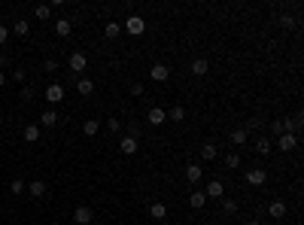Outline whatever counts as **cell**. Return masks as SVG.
<instances>
[{
	"label": "cell",
	"instance_id": "60d3db41",
	"mask_svg": "<svg viewBox=\"0 0 304 225\" xmlns=\"http://www.w3.org/2000/svg\"><path fill=\"white\" fill-rule=\"evenodd\" d=\"M246 225H262V222H256V219H253V222H246Z\"/></svg>",
	"mask_w": 304,
	"mask_h": 225
},
{
	"label": "cell",
	"instance_id": "2e32d148",
	"mask_svg": "<svg viewBox=\"0 0 304 225\" xmlns=\"http://www.w3.org/2000/svg\"><path fill=\"white\" fill-rule=\"evenodd\" d=\"M40 125H43V128H55V125H58V112H55V110H43Z\"/></svg>",
	"mask_w": 304,
	"mask_h": 225
},
{
	"label": "cell",
	"instance_id": "7a4b0ae2",
	"mask_svg": "<svg viewBox=\"0 0 304 225\" xmlns=\"http://www.w3.org/2000/svg\"><path fill=\"white\" fill-rule=\"evenodd\" d=\"M274 146L280 152H295L298 149V137H295V134H280V137L274 140Z\"/></svg>",
	"mask_w": 304,
	"mask_h": 225
},
{
	"label": "cell",
	"instance_id": "f546056e",
	"mask_svg": "<svg viewBox=\"0 0 304 225\" xmlns=\"http://www.w3.org/2000/svg\"><path fill=\"white\" fill-rule=\"evenodd\" d=\"M222 210L225 213H238V201L234 198H222Z\"/></svg>",
	"mask_w": 304,
	"mask_h": 225
},
{
	"label": "cell",
	"instance_id": "ffe728a7",
	"mask_svg": "<svg viewBox=\"0 0 304 225\" xmlns=\"http://www.w3.org/2000/svg\"><path fill=\"white\" fill-rule=\"evenodd\" d=\"M21 137H25V143H37L40 140V125H25Z\"/></svg>",
	"mask_w": 304,
	"mask_h": 225
},
{
	"label": "cell",
	"instance_id": "d4e9b609",
	"mask_svg": "<svg viewBox=\"0 0 304 225\" xmlns=\"http://www.w3.org/2000/svg\"><path fill=\"white\" fill-rule=\"evenodd\" d=\"M97 131H100V122H97V119H88V122H82V134H85V137H95Z\"/></svg>",
	"mask_w": 304,
	"mask_h": 225
},
{
	"label": "cell",
	"instance_id": "4316f807",
	"mask_svg": "<svg viewBox=\"0 0 304 225\" xmlns=\"http://www.w3.org/2000/svg\"><path fill=\"white\" fill-rule=\"evenodd\" d=\"M13 33H16V37H28V33H31V25H28L25 18H18L16 25H13Z\"/></svg>",
	"mask_w": 304,
	"mask_h": 225
},
{
	"label": "cell",
	"instance_id": "6da1fadb",
	"mask_svg": "<svg viewBox=\"0 0 304 225\" xmlns=\"http://www.w3.org/2000/svg\"><path fill=\"white\" fill-rule=\"evenodd\" d=\"M122 31H128L131 37H140V33L146 31V21H143V16H128V21L122 25Z\"/></svg>",
	"mask_w": 304,
	"mask_h": 225
},
{
	"label": "cell",
	"instance_id": "4dcf8cb0",
	"mask_svg": "<svg viewBox=\"0 0 304 225\" xmlns=\"http://www.w3.org/2000/svg\"><path fill=\"white\" fill-rule=\"evenodd\" d=\"M9 189H13V195H21V192H28V186L21 183V179H13V183H9Z\"/></svg>",
	"mask_w": 304,
	"mask_h": 225
},
{
	"label": "cell",
	"instance_id": "f35d334b",
	"mask_svg": "<svg viewBox=\"0 0 304 225\" xmlns=\"http://www.w3.org/2000/svg\"><path fill=\"white\" fill-rule=\"evenodd\" d=\"M6 80H9V76H6V73H0V88H3V85H6Z\"/></svg>",
	"mask_w": 304,
	"mask_h": 225
},
{
	"label": "cell",
	"instance_id": "7402d4cb",
	"mask_svg": "<svg viewBox=\"0 0 304 225\" xmlns=\"http://www.w3.org/2000/svg\"><path fill=\"white\" fill-rule=\"evenodd\" d=\"M253 149H256L258 155H268V152H271V149H274V143H271V140H268V137H258V140H256V146H253Z\"/></svg>",
	"mask_w": 304,
	"mask_h": 225
},
{
	"label": "cell",
	"instance_id": "ac0fdd59",
	"mask_svg": "<svg viewBox=\"0 0 304 225\" xmlns=\"http://www.w3.org/2000/svg\"><path fill=\"white\" fill-rule=\"evenodd\" d=\"M201 177H204V171H201V164H189L186 167V179H189V183H201Z\"/></svg>",
	"mask_w": 304,
	"mask_h": 225
},
{
	"label": "cell",
	"instance_id": "ab89813d",
	"mask_svg": "<svg viewBox=\"0 0 304 225\" xmlns=\"http://www.w3.org/2000/svg\"><path fill=\"white\" fill-rule=\"evenodd\" d=\"M3 64H6V55H3V52H0V67H3Z\"/></svg>",
	"mask_w": 304,
	"mask_h": 225
},
{
	"label": "cell",
	"instance_id": "8fae6325",
	"mask_svg": "<svg viewBox=\"0 0 304 225\" xmlns=\"http://www.w3.org/2000/svg\"><path fill=\"white\" fill-rule=\"evenodd\" d=\"M119 149H122V155H134L140 149V143H137V137H131V134H125V137L119 140Z\"/></svg>",
	"mask_w": 304,
	"mask_h": 225
},
{
	"label": "cell",
	"instance_id": "4fadbf2b",
	"mask_svg": "<svg viewBox=\"0 0 304 225\" xmlns=\"http://www.w3.org/2000/svg\"><path fill=\"white\" fill-rule=\"evenodd\" d=\"M149 216H152L155 222H164V219H167V207H164V201H155V204L149 207Z\"/></svg>",
	"mask_w": 304,
	"mask_h": 225
},
{
	"label": "cell",
	"instance_id": "836d02e7",
	"mask_svg": "<svg viewBox=\"0 0 304 225\" xmlns=\"http://www.w3.org/2000/svg\"><path fill=\"white\" fill-rule=\"evenodd\" d=\"M43 70H46V73H55V70H58V61H55V58H46V61H43Z\"/></svg>",
	"mask_w": 304,
	"mask_h": 225
},
{
	"label": "cell",
	"instance_id": "9c48e42d",
	"mask_svg": "<svg viewBox=\"0 0 304 225\" xmlns=\"http://www.w3.org/2000/svg\"><path fill=\"white\" fill-rule=\"evenodd\" d=\"M146 122H149V125H164L167 122V110L164 107H152L149 112H146Z\"/></svg>",
	"mask_w": 304,
	"mask_h": 225
},
{
	"label": "cell",
	"instance_id": "8d00e7d4",
	"mask_svg": "<svg viewBox=\"0 0 304 225\" xmlns=\"http://www.w3.org/2000/svg\"><path fill=\"white\" fill-rule=\"evenodd\" d=\"M131 95H134V97H143V85L134 82V85H131Z\"/></svg>",
	"mask_w": 304,
	"mask_h": 225
},
{
	"label": "cell",
	"instance_id": "9a60e30c",
	"mask_svg": "<svg viewBox=\"0 0 304 225\" xmlns=\"http://www.w3.org/2000/svg\"><path fill=\"white\" fill-rule=\"evenodd\" d=\"M210 73V61L207 58H195L192 61V76H207Z\"/></svg>",
	"mask_w": 304,
	"mask_h": 225
},
{
	"label": "cell",
	"instance_id": "f1b7e54d",
	"mask_svg": "<svg viewBox=\"0 0 304 225\" xmlns=\"http://www.w3.org/2000/svg\"><path fill=\"white\" fill-rule=\"evenodd\" d=\"M225 167H228V171H238L240 167V152H228L225 155Z\"/></svg>",
	"mask_w": 304,
	"mask_h": 225
},
{
	"label": "cell",
	"instance_id": "e575fe53",
	"mask_svg": "<svg viewBox=\"0 0 304 225\" xmlns=\"http://www.w3.org/2000/svg\"><path fill=\"white\" fill-rule=\"evenodd\" d=\"M25 76H28V73H25V67H18L16 73H9V80H13V82H25Z\"/></svg>",
	"mask_w": 304,
	"mask_h": 225
},
{
	"label": "cell",
	"instance_id": "1f68e13d",
	"mask_svg": "<svg viewBox=\"0 0 304 225\" xmlns=\"http://www.w3.org/2000/svg\"><path fill=\"white\" fill-rule=\"evenodd\" d=\"M280 25H283L286 31H292V28H295V16H286L283 13V16H280Z\"/></svg>",
	"mask_w": 304,
	"mask_h": 225
},
{
	"label": "cell",
	"instance_id": "b9f144b4",
	"mask_svg": "<svg viewBox=\"0 0 304 225\" xmlns=\"http://www.w3.org/2000/svg\"><path fill=\"white\" fill-rule=\"evenodd\" d=\"M88 225H95V222H88Z\"/></svg>",
	"mask_w": 304,
	"mask_h": 225
},
{
	"label": "cell",
	"instance_id": "603a6c76",
	"mask_svg": "<svg viewBox=\"0 0 304 225\" xmlns=\"http://www.w3.org/2000/svg\"><path fill=\"white\" fill-rule=\"evenodd\" d=\"M33 16H37L40 21H49V18H52V6H49V3H40V6H33Z\"/></svg>",
	"mask_w": 304,
	"mask_h": 225
},
{
	"label": "cell",
	"instance_id": "83f0119b",
	"mask_svg": "<svg viewBox=\"0 0 304 225\" xmlns=\"http://www.w3.org/2000/svg\"><path fill=\"white\" fill-rule=\"evenodd\" d=\"M119 33H122V25H119V21H110V25L104 28V37H107V40H116Z\"/></svg>",
	"mask_w": 304,
	"mask_h": 225
},
{
	"label": "cell",
	"instance_id": "d6986e66",
	"mask_svg": "<svg viewBox=\"0 0 304 225\" xmlns=\"http://www.w3.org/2000/svg\"><path fill=\"white\" fill-rule=\"evenodd\" d=\"M28 192L33 198H46V183H43V179H33V183H28Z\"/></svg>",
	"mask_w": 304,
	"mask_h": 225
},
{
	"label": "cell",
	"instance_id": "484cf974",
	"mask_svg": "<svg viewBox=\"0 0 304 225\" xmlns=\"http://www.w3.org/2000/svg\"><path fill=\"white\" fill-rule=\"evenodd\" d=\"M246 140H250V131H246V128H234V134H231V143H234V146H243Z\"/></svg>",
	"mask_w": 304,
	"mask_h": 225
},
{
	"label": "cell",
	"instance_id": "3957f363",
	"mask_svg": "<svg viewBox=\"0 0 304 225\" xmlns=\"http://www.w3.org/2000/svg\"><path fill=\"white\" fill-rule=\"evenodd\" d=\"M67 67H70V73H85V67H88L85 52H73L70 58H67Z\"/></svg>",
	"mask_w": 304,
	"mask_h": 225
},
{
	"label": "cell",
	"instance_id": "cb8c5ba5",
	"mask_svg": "<svg viewBox=\"0 0 304 225\" xmlns=\"http://www.w3.org/2000/svg\"><path fill=\"white\" fill-rule=\"evenodd\" d=\"M186 119V107H171V110H167V122H183Z\"/></svg>",
	"mask_w": 304,
	"mask_h": 225
},
{
	"label": "cell",
	"instance_id": "7c38bea8",
	"mask_svg": "<svg viewBox=\"0 0 304 225\" xmlns=\"http://www.w3.org/2000/svg\"><path fill=\"white\" fill-rule=\"evenodd\" d=\"M76 92H80L82 97H88V95L95 92V80H92V76H80V82H76Z\"/></svg>",
	"mask_w": 304,
	"mask_h": 225
},
{
	"label": "cell",
	"instance_id": "5b68a950",
	"mask_svg": "<svg viewBox=\"0 0 304 225\" xmlns=\"http://www.w3.org/2000/svg\"><path fill=\"white\" fill-rule=\"evenodd\" d=\"M204 195H207V201H210V198H213V201L225 198V183H222V179H210L207 189H204Z\"/></svg>",
	"mask_w": 304,
	"mask_h": 225
},
{
	"label": "cell",
	"instance_id": "e0dca14e",
	"mask_svg": "<svg viewBox=\"0 0 304 225\" xmlns=\"http://www.w3.org/2000/svg\"><path fill=\"white\" fill-rule=\"evenodd\" d=\"M216 155H219V146L213 143V140L201 146V159H204V161H213V159H216Z\"/></svg>",
	"mask_w": 304,
	"mask_h": 225
},
{
	"label": "cell",
	"instance_id": "52a82bcc",
	"mask_svg": "<svg viewBox=\"0 0 304 225\" xmlns=\"http://www.w3.org/2000/svg\"><path fill=\"white\" fill-rule=\"evenodd\" d=\"M167 76H171V67L167 64H152L149 67V80L152 82H167Z\"/></svg>",
	"mask_w": 304,
	"mask_h": 225
},
{
	"label": "cell",
	"instance_id": "44dd1931",
	"mask_svg": "<svg viewBox=\"0 0 304 225\" xmlns=\"http://www.w3.org/2000/svg\"><path fill=\"white\" fill-rule=\"evenodd\" d=\"M70 31H73V25L67 18H58L55 21V33H58V37H70Z\"/></svg>",
	"mask_w": 304,
	"mask_h": 225
},
{
	"label": "cell",
	"instance_id": "ba28073f",
	"mask_svg": "<svg viewBox=\"0 0 304 225\" xmlns=\"http://www.w3.org/2000/svg\"><path fill=\"white\" fill-rule=\"evenodd\" d=\"M204 204H207L204 189H192V192H189V207L192 210H204Z\"/></svg>",
	"mask_w": 304,
	"mask_h": 225
},
{
	"label": "cell",
	"instance_id": "d590c367",
	"mask_svg": "<svg viewBox=\"0 0 304 225\" xmlns=\"http://www.w3.org/2000/svg\"><path fill=\"white\" fill-rule=\"evenodd\" d=\"M6 40H9V28L0 25V46H6Z\"/></svg>",
	"mask_w": 304,
	"mask_h": 225
},
{
	"label": "cell",
	"instance_id": "d6a6232c",
	"mask_svg": "<svg viewBox=\"0 0 304 225\" xmlns=\"http://www.w3.org/2000/svg\"><path fill=\"white\" fill-rule=\"evenodd\" d=\"M107 128H110L112 134H119V131H122V119H116V116H112V119H107Z\"/></svg>",
	"mask_w": 304,
	"mask_h": 225
},
{
	"label": "cell",
	"instance_id": "277c9868",
	"mask_svg": "<svg viewBox=\"0 0 304 225\" xmlns=\"http://www.w3.org/2000/svg\"><path fill=\"white\" fill-rule=\"evenodd\" d=\"M64 85L61 82H52V85H46V92H43V97H46L49 100V104H61V100H64Z\"/></svg>",
	"mask_w": 304,
	"mask_h": 225
},
{
	"label": "cell",
	"instance_id": "8992f818",
	"mask_svg": "<svg viewBox=\"0 0 304 225\" xmlns=\"http://www.w3.org/2000/svg\"><path fill=\"white\" fill-rule=\"evenodd\" d=\"M88 222H95V213H92V207L80 204L73 210V225H88Z\"/></svg>",
	"mask_w": 304,
	"mask_h": 225
},
{
	"label": "cell",
	"instance_id": "30bf717a",
	"mask_svg": "<svg viewBox=\"0 0 304 225\" xmlns=\"http://www.w3.org/2000/svg\"><path fill=\"white\" fill-rule=\"evenodd\" d=\"M246 183H250V186H265V183H268V171H262V167L246 171Z\"/></svg>",
	"mask_w": 304,
	"mask_h": 225
},
{
	"label": "cell",
	"instance_id": "5bb4252c",
	"mask_svg": "<svg viewBox=\"0 0 304 225\" xmlns=\"http://www.w3.org/2000/svg\"><path fill=\"white\" fill-rule=\"evenodd\" d=\"M268 216H271V219H283V216H286V201H271Z\"/></svg>",
	"mask_w": 304,
	"mask_h": 225
},
{
	"label": "cell",
	"instance_id": "74e56055",
	"mask_svg": "<svg viewBox=\"0 0 304 225\" xmlns=\"http://www.w3.org/2000/svg\"><path fill=\"white\" fill-rule=\"evenodd\" d=\"M31 97H33V88L25 85V88H21V100H31Z\"/></svg>",
	"mask_w": 304,
	"mask_h": 225
}]
</instances>
